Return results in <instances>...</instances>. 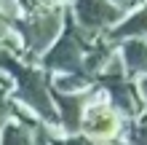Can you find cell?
<instances>
[{
  "label": "cell",
  "mask_w": 147,
  "mask_h": 145,
  "mask_svg": "<svg viewBox=\"0 0 147 145\" xmlns=\"http://www.w3.org/2000/svg\"><path fill=\"white\" fill-rule=\"evenodd\" d=\"M134 86H136V94H139V102H142V108L147 110V75L136 78V81H134Z\"/></svg>",
  "instance_id": "5b68a950"
},
{
  "label": "cell",
  "mask_w": 147,
  "mask_h": 145,
  "mask_svg": "<svg viewBox=\"0 0 147 145\" xmlns=\"http://www.w3.org/2000/svg\"><path fill=\"white\" fill-rule=\"evenodd\" d=\"M118 57L131 81L147 75V40H126Z\"/></svg>",
  "instance_id": "277c9868"
},
{
  "label": "cell",
  "mask_w": 147,
  "mask_h": 145,
  "mask_svg": "<svg viewBox=\"0 0 147 145\" xmlns=\"http://www.w3.org/2000/svg\"><path fill=\"white\" fill-rule=\"evenodd\" d=\"M75 16L86 32H110L115 24L123 22L126 11L110 0H75Z\"/></svg>",
  "instance_id": "7a4b0ae2"
},
{
  "label": "cell",
  "mask_w": 147,
  "mask_h": 145,
  "mask_svg": "<svg viewBox=\"0 0 147 145\" xmlns=\"http://www.w3.org/2000/svg\"><path fill=\"white\" fill-rule=\"evenodd\" d=\"M107 38L110 40H147V3L139 5V8H134V11H128L123 16V22L115 24L110 32H107Z\"/></svg>",
  "instance_id": "3957f363"
},
{
  "label": "cell",
  "mask_w": 147,
  "mask_h": 145,
  "mask_svg": "<svg viewBox=\"0 0 147 145\" xmlns=\"http://www.w3.org/2000/svg\"><path fill=\"white\" fill-rule=\"evenodd\" d=\"M80 132H83V137H88L99 145H110L120 140V134H123V116L105 99V94L94 97L83 110Z\"/></svg>",
  "instance_id": "6da1fadb"
},
{
  "label": "cell",
  "mask_w": 147,
  "mask_h": 145,
  "mask_svg": "<svg viewBox=\"0 0 147 145\" xmlns=\"http://www.w3.org/2000/svg\"><path fill=\"white\" fill-rule=\"evenodd\" d=\"M110 3H115L118 8H123L126 14H128V11H131V8H134V0H110Z\"/></svg>",
  "instance_id": "8992f818"
}]
</instances>
